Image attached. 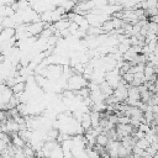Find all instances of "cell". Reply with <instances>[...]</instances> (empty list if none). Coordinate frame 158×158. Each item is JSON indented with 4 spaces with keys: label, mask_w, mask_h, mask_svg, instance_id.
Returning <instances> with one entry per match:
<instances>
[{
    "label": "cell",
    "mask_w": 158,
    "mask_h": 158,
    "mask_svg": "<svg viewBox=\"0 0 158 158\" xmlns=\"http://www.w3.org/2000/svg\"><path fill=\"white\" fill-rule=\"evenodd\" d=\"M135 147H137V148H139V149L146 151V149L149 147V143H148V142H147L144 138H142V139H137V141H136Z\"/></svg>",
    "instance_id": "cell-2"
},
{
    "label": "cell",
    "mask_w": 158,
    "mask_h": 158,
    "mask_svg": "<svg viewBox=\"0 0 158 158\" xmlns=\"http://www.w3.org/2000/svg\"><path fill=\"white\" fill-rule=\"evenodd\" d=\"M109 143V138L105 136V135H98L95 137V144L96 146H100V147H106Z\"/></svg>",
    "instance_id": "cell-1"
}]
</instances>
